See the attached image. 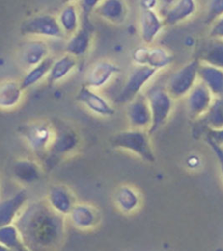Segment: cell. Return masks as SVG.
Masks as SVG:
<instances>
[{
	"instance_id": "obj_1",
	"label": "cell",
	"mask_w": 223,
	"mask_h": 251,
	"mask_svg": "<svg viewBox=\"0 0 223 251\" xmlns=\"http://www.w3.org/2000/svg\"><path fill=\"white\" fill-rule=\"evenodd\" d=\"M65 219L45 201L27 204L15 225L29 251H55L65 237Z\"/></svg>"
},
{
	"instance_id": "obj_2",
	"label": "cell",
	"mask_w": 223,
	"mask_h": 251,
	"mask_svg": "<svg viewBox=\"0 0 223 251\" xmlns=\"http://www.w3.org/2000/svg\"><path fill=\"white\" fill-rule=\"evenodd\" d=\"M19 132L29 150L43 159L49 153L56 136V127L45 120L27 122L20 127Z\"/></svg>"
},
{
	"instance_id": "obj_3",
	"label": "cell",
	"mask_w": 223,
	"mask_h": 251,
	"mask_svg": "<svg viewBox=\"0 0 223 251\" xmlns=\"http://www.w3.org/2000/svg\"><path fill=\"white\" fill-rule=\"evenodd\" d=\"M110 144L115 149L130 151L146 162H154L155 153L148 131L128 129L111 136Z\"/></svg>"
},
{
	"instance_id": "obj_4",
	"label": "cell",
	"mask_w": 223,
	"mask_h": 251,
	"mask_svg": "<svg viewBox=\"0 0 223 251\" xmlns=\"http://www.w3.org/2000/svg\"><path fill=\"white\" fill-rule=\"evenodd\" d=\"M199 65L198 59L192 60L177 70L168 79L165 89L174 100L186 98L198 82Z\"/></svg>"
},
{
	"instance_id": "obj_5",
	"label": "cell",
	"mask_w": 223,
	"mask_h": 251,
	"mask_svg": "<svg viewBox=\"0 0 223 251\" xmlns=\"http://www.w3.org/2000/svg\"><path fill=\"white\" fill-rule=\"evenodd\" d=\"M21 32L37 39H63L65 37L57 17L50 14H39L26 20L21 27Z\"/></svg>"
},
{
	"instance_id": "obj_6",
	"label": "cell",
	"mask_w": 223,
	"mask_h": 251,
	"mask_svg": "<svg viewBox=\"0 0 223 251\" xmlns=\"http://www.w3.org/2000/svg\"><path fill=\"white\" fill-rule=\"evenodd\" d=\"M152 113V126L149 134L159 130L169 119L173 109L174 99L170 97L165 87L150 88L146 94Z\"/></svg>"
},
{
	"instance_id": "obj_7",
	"label": "cell",
	"mask_w": 223,
	"mask_h": 251,
	"mask_svg": "<svg viewBox=\"0 0 223 251\" xmlns=\"http://www.w3.org/2000/svg\"><path fill=\"white\" fill-rule=\"evenodd\" d=\"M159 73L150 66H135L127 77L121 92L117 96L115 102L118 104H129L141 95L143 88Z\"/></svg>"
},
{
	"instance_id": "obj_8",
	"label": "cell",
	"mask_w": 223,
	"mask_h": 251,
	"mask_svg": "<svg viewBox=\"0 0 223 251\" xmlns=\"http://www.w3.org/2000/svg\"><path fill=\"white\" fill-rule=\"evenodd\" d=\"M80 139L77 133L70 127L63 126L56 128V136L49 153L44 159V164L48 168H53L61 159L77 150Z\"/></svg>"
},
{
	"instance_id": "obj_9",
	"label": "cell",
	"mask_w": 223,
	"mask_h": 251,
	"mask_svg": "<svg viewBox=\"0 0 223 251\" xmlns=\"http://www.w3.org/2000/svg\"><path fill=\"white\" fill-rule=\"evenodd\" d=\"M49 56L51 55L49 43L45 39L37 38L25 40L21 44L17 53L18 63L26 72L43 63Z\"/></svg>"
},
{
	"instance_id": "obj_10",
	"label": "cell",
	"mask_w": 223,
	"mask_h": 251,
	"mask_svg": "<svg viewBox=\"0 0 223 251\" xmlns=\"http://www.w3.org/2000/svg\"><path fill=\"white\" fill-rule=\"evenodd\" d=\"M185 99L189 116L193 120H198L205 116L215 98L208 87L198 81Z\"/></svg>"
},
{
	"instance_id": "obj_11",
	"label": "cell",
	"mask_w": 223,
	"mask_h": 251,
	"mask_svg": "<svg viewBox=\"0 0 223 251\" xmlns=\"http://www.w3.org/2000/svg\"><path fill=\"white\" fill-rule=\"evenodd\" d=\"M119 73L120 67L116 63L107 59L99 60L88 69L85 76L84 86L97 91L111 82Z\"/></svg>"
},
{
	"instance_id": "obj_12",
	"label": "cell",
	"mask_w": 223,
	"mask_h": 251,
	"mask_svg": "<svg viewBox=\"0 0 223 251\" xmlns=\"http://www.w3.org/2000/svg\"><path fill=\"white\" fill-rule=\"evenodd\" d=\"M93 38L94 29L92 25L88 20V15L84 13L80 29L69 38L65 44V53L77 59L84 56L91 48Z\"/></svg>"
},
{
	"instance_id": "obj_13",
	"label": "cell",
	"mask_w": 223,
	"mask_h": 251,
	"mask_svg": "<svg viewBox=\"0 0 223 251\" xmlns=\"http://www.w3.org/2000/svg\"><path fill=\"white\" fill-rule=\"evenodd\" d=\"M127 117L130 128L149 132L152 126V113L146 95L141 94L128 104Z\"/></svg>"
},
{
	"instance_id": "obj_14",
	"label": "cell",
	"mask_w": 223,
	"mask_h": 251,
	"mask_svg": "<svg viewBox=\"0 0 223 251\" xmlns=\"http://www.w3.org/2000/svg\"><path fill=\"white\" fill-rule=\"evenodd\" d=\"M77 101L97 116L109 118L115 113L114 108L105 97L84 85L78 91Z\"/></svg>"
},
{
	"instance_id": "obj_15",
	"label": "cell",
	"mask_w": 223,
	"mask_h": 251,
	"mask_svg": "<svg viewBox=\"0 0 223 251\" xmlns=\"http://www.w3.org/2000/svg\"><path fill=\"white\" fill-rule=\"evenodd\" d=\"M46 201L54 211L67 218L77 204L71 189L63 184H54L48 191Z\"/></svg>"
},
{
	"instance_id": "obj_16",
	"label": "cell",
	"mask_w": 223,
	"mask_h": 251,
	"mask_svg": "<svg viewBox=\"0 0 223 251\" xmlns=\"http://www.w3.org/2000/svg\"><path fill=\"white\" fill-rule=\"evenodd\" d=\"M160 15L165 25H176L189 19L195 14L197 4L194 0L169 1Z\"/></svg>"
},
{
	"instance_id": "obj_17",
	"label": "cell",
	"mask_w": 223,
	"mask_h": 251,
	"mask_svg": "<svg viewBox=\"0 0 223 251\" xmlns=\"http://www.w3.org/2000/svg\"><path fill=\"white\" fill-rule=\"evenodd\" d=\"M28 195L26 191L22 189L13 196L5 199L0 206V225L1 226L14 225L20 214L27 206Z\"/></svg>"
},
{
	"instance_id": "obj_18",
	"label": "cell",
	"mask_w": 223,
	"mask_h": 251,
	"mask_svg": "<svg viewBox=\"0 0 223 251\" xmlns=\"http://www.w3.org/2000/svg\"><path fill=\"white\" fill-rule=\"evenodd\" d=\"M67 218L73 226L83 231L93 229L100 221V215L97 208L85 203H77Z\"/></svg>"
},
{
	"instance_id": "obj_19",
	"label": "cell",
	"mask_w": 223,
	"mask_h": 251,
	"mask_svg": "<svg viewBox=\"0 0 223 251\" xmlns=\"http://www.w3.org/2000/svg\"><path fill=\"white\" fill-rule=\"evenodd\" d=\"M141 39L146 45L152 44L165 26L164 21L156 10H143L140 15Z\"/></svg>"
},
{
	"instance_id": "obj_20",
	"label": "cell",
	"mask_w": 223,
	"mask_h": 251,
	"mask_svg": "<svg viewBox=\"0 0 223 251\" xmlns=\"http://www.w3.org/2000/svg\"><path fill=\"white\" fill-rule=\"evenodd\" d=\"M81 11L82 9L80 5L73 1L65 4L63 8L60 10L56 17L65 37L67 36L70 38L80 29L83 18Z\"/></svg>"
},
{
	"instance_id": "obj_21",
	"label": "cell",
	"mask_w": 223,
	"mask_h": 251,
	"mask_svg": "<svg viewBox=\"0 0 223 251\" xmlns=\"http://www.w3.org/2000/svg\"><path fill=\"white\" fill-rule=\"evenodd\" d=\"M25 89L15 79H6L0 86V108L2 111L14 110L24 99Z\"/></svg>"
},
{
	"instance_id": "obj_22",
	"label": "cell",
	"mask_w": 223,
	"mask_h": 251,
	"mask_svg": "<svg viewBox=\"0 0 223 251\" xmlns=\"http://www.w3.org/2000/svg\"><path fill=\"white\" fill-rule=\"evenodd\" d=\"M95 12L99 17L112 25H121L127 17L126 3L121 0L99 1Z\"/></svg>"
},
{
	"instance_id": "obj_23",
	"label": "cell",
	"mask_w": 223,
	"mask_h": 251,
	"mask_svg": "<svg viewBox=\"0 0 223 251\" xmlns=\"http://www.w3.org/2000/svg\"><path fill=\"white\" fill-rule=\"evenodd\" d=\"M198 78L208 87L214 98H223V69L200 63Z\"/></svg>"
},
{
	"instance_id": "obj_24",
	"label": "cell",
	"mask_w": 223,
	"mask_h": 251,
	"mask_svg": "<svg viewBox=\"0 0 223 251\" xmlns=\"http://www.w3.org/2000/svg\"><path fill=\"white\" fill-rule=\"evenodd\" d=\"M13 175L21 184H33L41 176V167L34 160L20 159L13 165Z\"/></svg>"
},
{
	"instance_id": "obj_25",
	"label": "cell",
	"mask_w": 223,
	"mask_h": 251,
	"mask_svg": "<svg viewBox=\"0 0 223 251\" xmlns=\"http://www.w3.org/2000/svg\"><path fill=\"white\" fill-rule=\"evenodd\" d=\"M77 58L73 57L68 53H65L59 58L56 59L50 70L47 81L49 86L63 80L73 73L74 69L77 67Z\"/></svg>"
},
{
	"instance_id": "obj_26",
	"label": "cell",
	"mask_w": 223,
	"mask_h": 251,
	"mask_svg": "<svg viewBox=\"0 0 223 251\" xmlns=\"http://www.w3.org/2000/svg\"><path fill=\"white\" fill-rule=\"evenodd\" d=\"M114 201L121 211L131 213L139 208L140 197L134 187L130 185H121L114 194Z\"/></svg>"
},
{
	"instance_id": "obj_27",
	"label": "cell",
	"mask_w": 223,
	"mask_h": 251,
	"mask_svg": "<svg viewBox=\"0 0 223 251\" xmlns=\"http://www.w3.org/2000/svg\"><path fill=\"white\" fill-rule=\"evenodd\" d=\"M198 60L200 63L223 69V39H210Z\"/></svg>"
},
{
	"instance_id": "obj_28",
	"label": "cell",
	"mask_w": 223,
	"mask_h": 251,
	"mask_svg": "<svg viewBox=\"0 0 223 251\" xmlns=\"http://www.w3.org/2000/svg\"><path fill=\"white\" fill-rule=\"evenodd\" d=\"M54 62H55V59L52 56H49V58L46 59L43 63L27 71L21 81L23 88L26 90L27 88H29V87H33L35 85L39 84L41 80H43L45 78L47 79L49 77V73H50V70L53 65Z\"/></svg>"
},
{
	"instance_id": "obj_29",
	"label": "cell",
	"mask_w": 223,
	"mask_h": 251,
	"mask_svg": "<svg viewBox=\"0 0 223 251\" xmlns=\"http://www.w3.org/2000/svg\"><path fill=\"white\" fill-rule=\"evenodd\" d=\"M0 245L6 247L12 251H29L22 241L19 231L15 225L1 226Z\"/></svg>"
},
{
	"instance_id": "obj_30",
	"label": "cell",
	"mask_w": 223,
	"mask_h": 251,
	"mask_svg": "<svg viewBox=\"0 0 223 251\" xmlns=\"http://www.w3.org/2000/svg\"><path fill=\"white\" fill-rule=\"evenodd\" d=\"M173 60V55L167 49L162 47H150L147 57V66L160 72L165 68L169 67Z\"/></svg>"
},
{
	"instance_id": "obj_31",
	"label": "cell",
	"mask_w": 223,
	"mask_h": 251,
	"mask_svg": "<svg viewBox=\"0 0 223 251\" xmlns=\"http://www.w3.org/2000/svg\"><path fill=\"white\" fill-rule=\"evenodd\" d=\"M201 120L208 129H223V98H215L208 112Z\"/></svg>"
},
{
	"instance_id": "obj_32",
	"label": "cell",
	"mask_w": 223,
	"mask_h": 251,
	"mask_svg": "<svg viewBox=\"0 0 223 251\" xmlns=\"http://www.w3.org/2000/svg\"><path fill=\"white\" fill-rule=\"evenodd\" d=\"M223 16V0L209 1L205 22L213 25L216 20Z\"/></svg>"
},
{
	"instance_id": "obj_33",
	"label": "cell",
	"mask_w": 223,
	"mask_h": 251,
	"mask_svg": "<svg viewBox=\"0 0 223 251\" xmlns=\"http://www.w3.org/2000/svg\"><path fill=\"white\" fill-rule=\"evenodd\" d=\"M150 47L141 46L137 48L132 53V60L136 66H145L147 65V57Z\"/></svg>"
},
{
	"instance_id": "obj_34",
	"label": "cell",
	"mask_w": 223,
	"mask_h": 251,
	"mask_svg": "<svg viewBox=\"0 0 223 251\" xmlns=\"http://www.w3.org/2000/svg\"><path fill=\"white\" fill-rule=\"evenodd\" d=\"M209 36L211 39H223V16L216 20L212 25Z\"/></svg>"
},
{
	"instance_id": "obj_35",
	"label": "cell",
	"mask_w": 223,
	"mask_h": 251,
	"mask_svg": "<svg viewBox=\"0 0 223 251\" xmlns=\"http://www.w3.org/2000/svg\"><path fill=\"white\" fill-rule=\"evenodd\" d=\"M206 142H207L209 146L212 148V150H213L214 154H215L216 158H217L219 168H220V170H221V173H222L223 178V148L221 147L220 145H217V144H215L213 141L207 139V138H206Z\"/></svg>"
},
{
	"instance_id": "obj_36",
	"label": "cell",
	"mask_w": 223,
	"mask_h": 251,
	"mask_svg": "<svg viewBox=\"0 0 223 251\" xmlns=\"http://www.w3.org/2000/svg\"><path fill=\"white\" fill-rule=\"evenodd\" d=\"M206 138L213 141L215 144L223 148V129H208Z\"/></svg>"
},
{
	"instance_id": "obj_37",
	"label": "cell",
	"mask_w": 223,
	"mask_h": 251,
	"mask_svg": "<svg viewBox=\"0 0 223 251\" xmlns=\"http://www.w3.org/2000/svg\"><path fill=\"white\" fill-rule=\"evenodd\" d=\"M158 5V1L150 0V1H141V6L143 10H155Z\"/></svg>"
},
{
	"instance_id": "obj_38",
	"label": "cell",
	"mask_w": 223,
	"mask_h": 251,
	"mask_svg": "<svg viewBox=\"0 0 223 251\" xmlns=\"http://www.w3.org/2000/svg\"><path fill=\"white\" fill-rule=\"evenodd\" d=\"M0 251H12L8 248H6L5 246H3V245H0Z\"/></svg>"
}]
</instances>
